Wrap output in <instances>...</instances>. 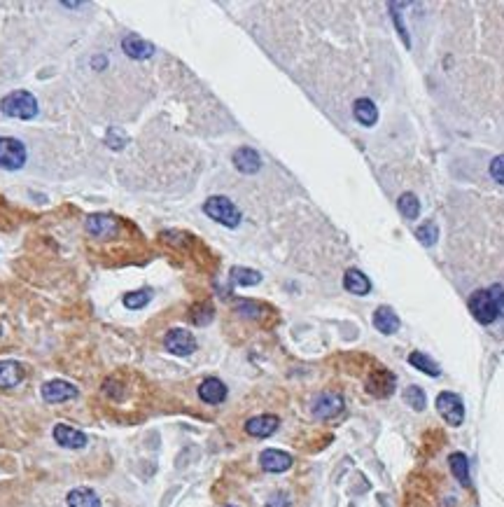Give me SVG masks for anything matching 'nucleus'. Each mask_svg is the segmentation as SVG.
Wrapping results in <instances>:
<instances>
[{
	"mask_svg": "<svg viewBox=\"0 0 504 507\" xmlns=\"http://www.w3.org/2000/svg\"><path fill=\"white\" fill-rule=\"evenodd\" d=\"M24 365L17 360H0V388H14L24 381Z\"/></svg>",
	"mask_w": 504,
	"mask_h": 507,
	"instance_id": "15",
	"label": "nucleus"
},
{
	"mask_svg": "<svg viewBox=\"0 0 504 507\" xmlns=\"http://www.w3.org/2000/svg\"><path fill=\"white\" fill-rule=\"evenodd\" d=\"M203 213L208 215V218H213L215 222H220L224 227H238V222H241V211L236 208V204L227 197H210L206 199V204H203Z\"/></svg>",
	"mask_w": 504,
	"mask_h": 507,
	"instance_id": "3",
	"label": "nucleus"
},
{
	"mask_svg": "<svg viewBox=\"0 0 504 507\" xmlns=\"http://www.w3.org/2000/svg\"><path fill=\"white\" fill-rule=\"evenodd\" d=\"M369 393L371 395H378V398H385V395L392 393V388H395V377H392L390 372L385 370H378L374 372V377L369 379Z\"/></svg>",
	"mask_w": 504,
	"mask_h": 507,
	"instance_id": "21",
	"label": "nucleus"
},
{
	"mask_svg": "<svg viewBox=\"0 0 504 507\" xmlns=\"http://www.w3.org/2000/svg\"><path fill=\"white\" fill-rule=\"evenodd\" d=\"M448 465H451V472L455 475V479L462 484V486H469V461L465 454H460V451H455V454L448 456Z\"/></svg>",
	"mask_w": 504,
	"mask_h": 507,
	"instance_id": "22",
	"label": "nucleus"
},
{
	"mask_svg": "<svg viewBox=\"0 0 504 507\" xmlns=\"http://www.w3.org/2000/svg\"><path fill=\"white\" fill-rule=\"evenodd\" d=\"M164 346L168 353L182 358V356H192L199 344H196V337L189 330L175 328V330H168V335L164 337Z\"/></svg>",
	"mask_w": 504,
	"mask_h": 507,
	"instance_id": "7",
	"label": "nucleus"
},
{
	"mask_svg": "<svg viewBox=\"0 0 504 507\" xmlns=\"http://www.w3.org/2000/svg\"><path fill=\"white\" fill-rule=\"evenodd\" d=\"M66 503H68V507H101V498L96 496L94 489L77 486V489L68 491Z\"/></svg>",
	"mask_w": 504,
	"mask_h": 507,
	"instance_id": "18",
	"label": "nucleus"
},
{
	"mask_svg": "<svg viewBox=\"0 0 504 507\" xmlns=\"http://www.w3.org/2000/svg\"><path fill=\"white\" fill-rule=\"evenodd\" d=\"M266 507H292V498L287 493H273V496L266 500Z\"/></svg>",
	"mask_w": 504,
	"mask_h": 507,
	"instance_id": "31",
	"label": "nucleus"
},
{
	"mask_svg": "<svg viewBox=\"0 0 504 507\" xmlns=\"http://www.w3.org/2000/svg\"><path fill=\"white\" fill-rule=\"evenodd\" d=\"M231 281H234L236 286H257V283L262 281V274H257L255 269H248V267H234L231 269Z\"/></svg>",
	"mask_w": 504,
	"mask_h": 507,
	"instance_id": "25",
	"label": "nucleus"
},
{
	"mask_svg": "<svg viewBox=\"0 0 504 507\" xmlns=\"http://www.w3.org/2000/svg\"><path fill=\"white\" fill-rule=\"evenodd\" d=\"M224 507H236V505H224Z\"/></svg>",
	"mask_w": 504,
	"mask_h": 507,
	"instance_id": "32",
	"label": "nucleus"
},
{
	"mask_svg": "<svg viewBox=\"0 0 504 507\" xmlns=\"http://www.w3.org/2000/svg\"><path fill=\"white\" fill-rule=\"evenodd\" d=\"M52 437H54V442L63 449H84L89 442L87 435H84L82 430L70 428V426H66V423H56L54 430H52Z\"/></svg>",
	"mask_w": 504,
	"mask_h": 507,
	"instance_id": "9",
	"label": "nucleus"
},
{
	"mask_svg": "<svg viewBox=\"0 0 504 507\" xmlns=\"http://www.w3.org/2000/svg\"><path fill=\"white\" fill-rule=\"evenodd\" d=\"M437 412L441 414V419L453 428L462 426V421H465V405H462L460 395L455 393L446 391L437 395Z\"/></svg>",
	"mask_w": 504,
	"mask_h": 507,
	"instance_id": "5",
	"label": "nucleus"
},
{
	"mask_svg": "<svg viewBox=\"0 0 504 507\" xmlns=\"http://www.w3.org/2000/svg\"><path fill=\"white\" fill-rule=\"evenodd\" d=\"M280 426V419L273 414H262V416H252L245 423V433L250 437H259V440H264V437H271L273 433L278 430Z\"/></svg>",
	"mask_w": 504,
	"mask_h": 507,
	"instance_id": "11",
	"label": "nucleus"
},
{
	"mask_svg": "<svg viewBox=\"0 0 504 507\" xmlns=\"http://www.w3.org/2000/svg\"><path fill=\"white\" fill-rule=\"evenodd\" d=\"M150 300H152L150 290H136V293L124 295V307L126 309H143Z\"/></svg>",
	"mask_w": 504,
	"mask_h": 507,
	"instance_id": "28",
	"label": "nucleus"
},
{
	"mask_svg": "<svg viewBox=\"0 0 504 507\" xmlns=\"http://www.w3.org/2000/svg\"><path fill=\"white\" fill-rule=\"evenodd\" d=\"M416 239L423 243L425 248L434 246L437 239H439V227L434 225V222H423V225L416 229Z\"/></svg>",
	"mask_w": 504,
	"mask_h": 507,
	"instance_id": "26",
	"label": "nucleus"
},
{
	"mask_svg": "<svg viewBox=\"0 0 504 507\" xmlns=\"http://www.w3.org/2000/svg\"><path fill=\"white\" fill-rule=\"evenodd\" d=\"M26 145L17 138H0V169L5 171H19L26 164Z\"/></svg>",
	"mask_w": 504,
	"mask_h": 507,
	"instance_id": "4",
	"label": "nucleus"
},
{
	"mask_svg": "<svg viewBox=\"0 0 504 507\" xmlns=\"http://www.w3.org/2000/svg\"><path fill=\"white\" fill-rule=\"evenodd\" d=\"M234 166L241 173H257L262 169V157L252 148H238L234 152Z\"/></svg>",
	"mask_w": 504,
	"mask_h": 507,
	"instance_id": "16",
	"label": "nucleus"
},
{
	"mask_svg": "<svg viewBox=\"0 0 504 507\" xmlns=\"http://www.w3.org/2000/svg\"><path fill=\"white\" fill-rule=\"evenodd\" d=\"M404 400H406V405H411V409H416V412H423L425 405H427L423 388H418V386H409V388H406Z\"/></svg>",
	"mask_w": 504,
	"mask_h": 507,
	"instance_id": "27",
	"label": "nucleus"
},
{
	"mask_svg": "<svg viewBox=\"0 0 504 507\" xmlns=\"http://www.w3.org/2000/svg\"><path fill=\"white\" fill-rule=\"evenodd\" d=\"M343 412V398L339 393H320L318 398L313 400V416L318 419H334Z\"/></svg>",
	"mask_w": 504,
	"mask_h": 507,
	"instance_id": "8",
	"label": "nucleus"
},
{
	"mask_svg": "<svg viewBox=\"0 0 504 507\" xmlns=\"http://www.w3.org/2000/svg\"><path fill=\"white\" fill-rule=\"evenodd\" d=\"M0 113L7 117H14V120H33L38 115V99L31 92H12L7 94L3 101H0Z\"/></svg>",
	"mask_w": 504,
	"mask_h": 507,
	"instance_id": "2",
	"label": "nucleus"
},
{
	"mask_svg": "<svg viewBox=\"0 0 504 507\" xmlns=\"http://www.w3.org/2000/svg\"><path fill=\"white\" fill-rule=\"evenodd\" d=\"M122 50H124L126 57L138 59V61H145V59H150L152 54H154V45L147 43V40H143L140 36H136V33H131V36H124Z\"/></svg>",
	"mask_w": 504,
	"mask_h": 507,
	"instance_id": "14",
	"label": "nucleus"
},
{
	"mask_svg": "<svg viewBox=\"0 0 504 507\" xmlns=\"http://www.w3.org/2000/svg\"><path fill=\"white\" fill-rule=\"evenodd\" d=\"M374 328L383 335H395L399 330V318L390 307H378L374 311Z\"/></svg>",
	"mask_w": 504,
	"mask_h": 507,
	"instance_id": "17",
	"label": "nucleus"
},
{
	"mask_svg": "<svg viewBox=\"0 0 504 507\" xmlns=\"http://www.w3.org/2000/svg\"><path fill=\"white\" fill-rule=\"evenodd\" d=\"M409 363L416 367V370H420L423 374H427V377H439L441 370H439V365L434 363V360L430 356H425V353H420V351H413L411 356H409Z\"/></svg>",
	"mask_w": 504,
	"mask_h": 507,
	"instance_id": "23",
	"label": "nucleus"
},
{
	"mask_svg": "<svg viewBox=\"0 0 504 507\" xmlns=\"http://www.w3.org/2000/svg\"><path fill=\"white\" fill-rule=\"evenodd\" d=\"M105 143H108V148H112V150H122L124 145L129 143V138H126L122 129H110L108 136H105Z\"/></svg>",
	"mask_w": 504,
	"mask_h": 507,
	"instance_id": "29",
	"label": "nucleus"
},
{
	"mask_svg": "<svg viewBox=\"0 0 504 507\" xmlns=\"http://www.w3.org/2000/svg\"><path fill=\"white\" fill-rule=\"evenodd\" d=\"M353 115L362 127H374L378 122V108H376V103L369 99H357L353 106Z\"/></svg>",
	"mask_w": 504,
	"mask_h": 507,
	"instance_id": "19",
	"label": "nucleus"
},
{
	"mask_svg": "<svg viewBox=\"0 0 504 507\" xmlns=\"http://www.w3.org/2000/svg\"><path fill=\"white\" fill-rule=\"evenodd\" d=\"M490 176H493L500 185H504V155L495 157L493 162H490Z\"/></svg>",
	"mask_w": 504,
	"mask_h": 507,
	"instance_id": "30",
	"label": "nucleus"
},
{
	"mask_svg": "<svg viewBox=\"0 0 504 507\" xmlns=\"http://www.w3.org/2000/svg\"><path fill=\"white\" fill-rule=\"evenodd\" d=\"M259 465L266 472H285L292 468V456L280 449H266L259 456Z\"/></svg>",
	"mask_w": 504,
	"mask_h": 507,
	"instance_id": "12",
	"label": "nucleus"
},
{
	"mask_svg": "<svg viewBox=\"0 0 504 507\" xmlns=\"http://www.w3.org/2000/svg\"><path fill=\"white\" fill-rule=\"evenodd\" d=\"M84 229H87L91 236H96V239H110V236H115L119 232V222L112 218V215L96 213L87 218Z\"/></svg>",
	"mask_w": 504,
	"mask_h": 507,
	"instance_id": "10",
	"label": "nucleus"
},
{
	"mask_svg": "<svg viewBox=\"0 0 504 507\" xmlns=\"http://www.w3.org/2000/svg\"><path fill=\"white\" fill-rule=\"evenodd\" d=\"M40 393H42V400L49 402V405H61V402L75 400L77 395H80L77 386H73L70 381H63V379H52V381H47V384H42Z\"/></svg>",
	"mask_w": 504,
	"mask_h": 507,
	"instance_id": "6",
	"label": "nucleus"
},
{
	"mask_svg": "<svg viewBox=\"0 0 504 507\" xmlns=\"http://www.w3.org/2000/svg\"><path fill=\"white\" fill-rule=\"evenodd\" d=\"M199 398L206 402V405H220V402L227 400V386H224L217 377H208L201 381Z\"/></svg>",
	"mask_w": 504,
	"mask_h": 507,
	"instance_id": "13",
	"label": "nucleus"
},
{
	"mask_svg": "<svg viewBox=\"0 0 504 507\" xmlns=\"http://www.w3.org/2000/svg\"><path fill=\"white\" fill-rule=\"evenodd\" d=\"M469 311L481 325H490L504 311V288L493 286L488 290H476L469 297Z\"/></svg>",
	"mask_w": 504,
	"mask_h": 507,
	"instance_id": "1",
	"label": "nucleus"
},
{
	"mask_svg": "<svg viewBox=\"0 0 504 507\" xmlns=\"http://www.w3.org/2000/svg\"><path fill=\"white\" fill-rule=\"evenodd\" d=\"M397 208L406 220H416L420 215V201L416 194H411V192H404L402 197L397 199Z\"/></svg>",
	"mask_w": 504,
	"mask_h": 507,
	"instance_id": "24",
	"label": "nucleus"
},
{
	"mask_svg": "<svg viewBox=\"0 0 504 507\" xmlns=\"http://www.w3.org/2000/svg\"><path fill=\"white\" fill-rule=\"evenodd\" d=\"M343 288L348 290V293H353V295H369V290H371V281L364 276L360 269H348L346 276H343Z\"/></svg>",
	"mask_w": 504,
	"mask_h": 507,
	"instance_id": "20",
	"label": "nucleus"
}]
</instances>
